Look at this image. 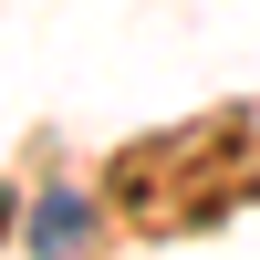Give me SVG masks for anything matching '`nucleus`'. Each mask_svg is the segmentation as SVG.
Returning <instances> with one entry per match:
<instances>
[{"mask_svg":"<svg viewBox=\"0 0 260 260\" xmlns=\"http://www.w3.org/2000/svg\"><path fill=\"white\" fill-rule=\"evenodd\" d=\"M83 229H94L83 187H52V198L31 208V250H42V260H73V250H83Z\"/></svg>","mask_w":260,"mask_h":260,"instance_id":"f257e3e1","label":"nucleus"}]
</instances>
